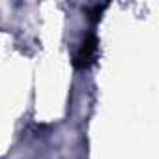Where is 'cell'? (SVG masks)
Listing matches in <instances>:
<instances>
[{
  "label": "cell",
  "mask_w": 159,
  "mask_h": 159,
  "mask_svg": "<svg viewBox=\"0 0 159 159\" xmlns=\"http://www.w3.org/2000/svg\"><path fill=\"white\" fill-rule=\"evenodd\" d=\"M107 10V6L103 4V6H94V8H90V10H86V13H88V19L92 21V23H98L99 19H101V13Z\"/></svg>",
  "instance_id": "2"
},
{
  "label": "cell",
  "mask_w": 159,
  "mask_h": 159,
  "mask_svg": "<svg viewBox=\"0 0 159 159\" xmlns=\"http://www.w3.org/2000/svg\"><path fill=\"white\" fill-rule=\"evenodd\" d=\"M96 54H98V38L96 34H88L79 43V49L73 56V66L77 69H88L96 62Z\"/></svg>",
  "instance_id": "1"
}]
</instances>
